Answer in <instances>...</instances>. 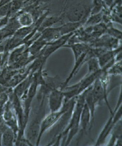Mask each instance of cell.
Returning <instances> with one entry per match:
<instances>
[{
    "label": "cell",
    "mask_w": 122,
    "mask_h": 146,
    "mask_svg": "<svg viewBox=\"0 0 122 146\" xmlns=\"http://www.w3.org/2000/svg\"><path fill=\"white\" fill-rule=\"evenodd\" d=\"M84 104V96L83 93H82L76 97L75 104L66 127L55 136L51 143H54V145H59V143L62 141V145L68 146L70 144L73 138L79 132L81 112Z\"/></svg>",
    "instance_id": "obj_1"
},
{
    "label": "cell",
    "mask_w": 122,
    "mask_h": 146,
    "mask_svg": "<svg viewBox=\"0 0 122 146\" xmlns=\"http://www.w3.org/2000/svg\"><path fill=\"white\" fill-rule=\"evenodd\" d=\"M76 97L64 102L62 107L60 110L54 112H50V114L45 117L42 120L41 122L40 123L38 136L35 143L36 146L39 145L44 134L47 130L58 123L60 119L65 113L70 109L74 108L75 104Z\"/></svg>",
    "instance_id": "obj_2"
},
{
    "label": "cell",
    "mask_w": 122,
    "mask_h": 146,
    "mask_svg": "<svg viewBox=\"0 0 122 146\" xmlns=\"http://www.w3.org/2000/svg\"><path fill=\"white\" fill-rule=\"evenodd\" d=\"M122 89H121L120 94L119 96L118 100L116 105L113 113L110 114V117L108 119L101 133L99 134L97 140L96 141L95 146H100L105 142L107 137L111 133L112 130L114 127L115 125L120 121L122 118Z\"/></svg>",
    "instance_id": "obj_3"
},
{
    "label": "cell",
    "mask_w": 122,
    "mask_h": 146,
    "mask_svg": "<svg viewBox=\"0 0 122 146\" xmlns=\"http://www.w3.org/2000/svg\"><path fill=\"white\" fill-rule=\"evenodd\" d=\"M91 5L83 3H78L71 5L68 8L65 7L63 14L69 22H82L84 25L90 15Z\"/></svg>",
    "instance_id": "obj_4"
},
{
    "label": "cell",
    "mask_w": 122,
    "mask_h": 146,
    "mask_svg": "<svg viewBox=\"0 0 122 146\" xmlns=\"http://www.w3.org/2000/svg\"><path fill=\"white\" fill-rule=\"evenodd\" d=\"M74 33L63 35L54 41L48 43L43 50H42L40 55L43 56L46 59H48L51 55L58 50L59 48L63 47Z\"/></svg>",
    "instance_id": "obj_5"
},
{
    "label": "cell",
    "mask_w": 122,
    "mask_h": 146,
    "mask_svg": "<svg viewBox=\"0 0 122 146\" xmlns=\"http://www.w3.org/2000/svg\"><path fill=\"white\" fill-rule=\"evenodd\" d=\"M64 102V96L60 88H54L48 94V103L50 112L60 110L62 107Z\"/></svg>",
    "instance_id": "obj_6"
},
{
    "label": "cell",
    "mask_w": 122,
    "mask_h": 146,
    "mask_svg": "<svg viewBox=\"0 0 122 146\" xmlns=\"http://www.w3.org/2000/svg\"><path fill=\"white\" fill-rule=\"evenodd\" d=\"M20 27L16 17L11 18L8 21L4 28L0 29V42L6 38L13 36Z\"/></svg>",
    "instance_id": "obj_7"
},
{
    "label": "cell",
    "mask_w": 122,
    "mask_h": 146,
    "mask_svg": "<svg viewBox=\"0 0 122 146\" xmlns=\"http://www.w3.org/2000/svg\"><path fill=\"white\" fill-rule=\"evenodd\" d=\"M93 124L92 123V118L90 110L85 104L83 106L81 112L80 121V135L79 139L81 138L87 129H90Z\"/></svg>",
    "instance_id": "obj_8"
},
{
    "label": "cell",
    "mask_w": 122,
    "mask_h": 146,
    "mask_svg": "<svg viewBox=\"0 0 122 146\" xmlns=\"http://www.w3.org/2000/svg\"><path fill=\"white\" fill-rule=\"evenodd\" d=\"M103 70L101 68L100 70L96 71L92 73H87L85 76L82 79H81L80 82V89L79 91V95L83 93L85 90L93 85V83L95 82L99 77L101 76L103 73Z\"/></svg>",
    "instance_id": "obj_9"
},
{
    "label": "cell",
    "mask_w": 122,
    "mask_h": 146,
    "mask_svg": "<svg viewBox=\"0 0 122 146\" xmlns=\"http://www.w3.org/2000/svg\"><path fill=\"white\" fill-rule=\"evenodd\" d=\"M33 80V74H29L24 80L20 82L14 88H13V93L20 99L27 93Z\"/></svg>",
    "instance_id": "obj_10"
},
{
    "label": "cell",
    "mask_w": 122,
    "mask_h": 146,
    "mask_svg": "<svg viewBox=\"0 0 122 146\" xmlns=\"http://www.w3.org/2000/svg\"><path fill=\"white\" fill-rule=\"evenodd\" d=\"M63 47H68L71 49L75 61L83 54L88 52L91 47L90 44L82 42H77L71 44H66Z\"/></svg>",
    "instance_id": "obj_11"
},
{
    "label": "cell",
    "mask_w": 122,
    "mask_h": 146,
    "mask_svg": "<svg viewBox=\"0 0 122 146\" xmlns=\"http://www.w3.org/2000/svg\"><path fill=\"white\" fill-rule=\"evenodd\" d=\"M122 51V45L114 50H107L97 58L101 68H103L112 61H115V57L117 53Z\"/></svg>",
    "instance_id": "obj_12"
},
{
    "label": "cell",
    "mask_w": 122,
    "mask_h": 146,
    "mask_svg": "<svg viewBox=\"0 0 122 146\" xmlns=\"http://www.w3.org/2000/svg\"><path fill=\"white\" fill-rule=\"evenodd\" d=\"M83 93L84 96V104L87 106L90 110L92 118V124H93L95 117V109L97 105L93 96L92 86L85 90Z\"/></svg>",
    "instance_id": "obj_13"
},
{
    "label": "cell",
    "mask_w": 122,
    "mask_h": 146,
    "mask_svg": "<svg viewBox=\"0 0 122 146\" xmlns=\"http://www.w3.org/2000/svg\"><path fill=\"white\" fill-rule=\"evenodd\" d=\"M47 43L50 42L61 36L59 27H50L43 31L40 36Z\"/></svg>",
    "instance_id": "obj_14"
},
{
    "label": "cell",
    "mask_w": 122,
    "mask_h": 146,
    "mask_svg": "<svg viewBox=\"0 0 122 146\" xmlns=\"http://www.w3.org/2000/svg\"><path fill=\"white\" fill-rule=\"evenodd\" d=\"M47 43H48L46 41L39 36L28 47L29 54L34 57H37Z\"/></svg>",
    "instance_id": "obj_15"
},
{
    "label": "cell",
    "mask_w": 122,
    "mask_h": 146,
    "mask_svg": "<svg viewBox=\"0 0 122 146\" xmlns=\"http://www.w3.org/2000/svg\"><path fill=\"white\" fill-rule=\"evenodd\" d=\"M63 18H64V16L62 14H61L59 16L53 15V16H48V15H47L44 19L41 25L39 27L37 32L41 33L42 32L46 29L52 27L53 25L58 23L59 22L61 21Z\"/></svg>",
    "instance_id": "obj_16"
},
{
    "label": "cell",
    "mask_w": 122,
    "mask_h": 146,
    "mask_svg": "<svg viewBox=\"0 0 122 146\" xmlns=\"http://www.w3.org/2000/svg\"><path fill=\"white\" fill-rule=\"evenodd\" d=\"M16 136L11 128L7 126L2 132L1 146L15 145Z\"/></svg>",
    "instance_id": "obj_17"
},
{
    "label": "cell",
    "mask_w": 122,
    "mask_h": 146,
    "mask_svg": "<svg viewBox=\"0 0 122 146\" xmlns=\"http://www.w3.org/2000/svg\"><path fill=\"white\" fill-rule=\"evenodd\" d=\"M83 25L84 24L80 22H69L68 23L64 24L59 27L61 36L75 33L78 29L83 26Z\"/></svg>",
    "instance_id": "obj_18"
},
{
    "label": "cell",
    "mask_w": 122,
    "mask_h": 146,
    "mask_svg": "<svg viewBox=\"0 0 122 146\" xmlns=\"http://www.w3.org/2000/svg\"><path fill=\"white\" fill-rule=\"evenodd\" d=\"M18 23L20 27H29L34 24V19L32 14L29 12L20 13L16 16Z\"/></svg>",
    "instance_id": "obj_19"
},
{
    "label": "cell",
    "mask_w": 122,
    "mask_h": 146,
    "mask_svg": "<svg viewBox=\"0 0 122 146\" xmlns=\"http://www.w3.org/2000/svg\"><path fill=\"white\" fill-rule=\"evenodd\" d=\"M103 20V13H99L97 14H92L88 16L84 25L85 27L93 26L100 23Z\"/></svg>",
    "instance_id": "obj_20"
},
{
    "label": "cell",
    "mask_w": 122,
    "mask_h": 146,
    "mask_svg": "<svg viewBox=\"0 0 122 146\" xmlns=\"http://www.w3.org/2000/svg\"><path fill=\"white\" fill-rule=\"evenodd\" d=\"M122 66V61L115 62L111 66L106 70V72L109 76H121Z\"/></svg>",
    "instance_id": "obj_21"
},
{
    "label": "cell",
    "mask_w": 122,
    "mask_h": 146,
    "mask_svg": "<svg viewBox=\"0 0 122 146\" xmlns=\"http://www.w3.org/2000/svg\"><path fill=\"white\" fill-rule=\"evenodd\" d=\"M88 64V73H92L99 71L101 69L99 64L97 58L93 57L88 59L86 61Z\"/></svg>",
    "instance_id": "obj_22"
},
{
    "label": "cell",
    "mask_w": 122,
    "mask_h": 146,
    "mask_svg": "<svg viewBox=\"0 0 122 146\" xmlns=\"http://www.w3.org/2000/svg\"><path fill=\"white\" fill-rule=\"evenodd\" d=\"M104 5L103 0H93L91 5V9L90 15L97 14L103 11Z\"/></svg>",
    "instance_id": "obj_23"
},
{
    "label": "cell",
    "mask_w": 122,
    "mask_h": 146,
    "mask_svg": "<svg viewBox=\"0 0 122 146\" xmlns=\"http://www.w3.org/2000/svg\"><path fill=\"white\" fill-rule=\"evenodd\" d=\"M12 88H8L0 94V111L3 112L5 106L9 100V93L13 90Z\"/></svg>",
    "instance_id": "obj_24"
},
{
    "label": "cell",
    "mask_w": 122,
    "mask_h": 146,
    "mask_svg": "<svg viewBox=\"0 0 122 146\" xmlns=\"http://www.w3.org/2000/svg\"><path fill=\"white\" fill-rule=\"evenodd\" d=\"M112 38H115L118 40H122V31L115 28L112 26L109 25L106 30V33Z\"/></svg>",
    "instance_id": "obj_25"
},
{
    "label": "cell",
    "mask_w": 122,
    "mask_h": 146,
    "mask_svg": "<svg viewBox=\"0 0 122 146\" xmlns=\"http://www.w3.org/2000/svg\"><path fill=\"white\" fill-rule=\"evenodd\" d=\"M9 55V52L4 51L0 53V69L3 68L7 64Z\"/></svg>",
    "instance_id": "obj_26"
},
{
    "label": "cell",
    "mask_w": 122,
    "mask_h": 146,
    "mask_svg": "<svg viewBox=\"0 0 122 146\" xmlns=\"http://www.w3.org/2000/svg\"><path fill=\"white\" fill-rule=\"evenodd\" d=\"M104 7L107 8L110 11L111 10L113 6L114 0H103Z\"/></svg>",
    "instance_id": "obj_27"
},
{
    "label": "cell",
    "mask_w": 122,
    "mask_h": 146,
    "mask_svg": "<svg viewBox=\"0 0 122 146\" xmlns=\"http://www.w3.org/2000/svg\"><path fill=\"white\" fill-rule=\"evenodd\" d=\"M9 88L6 87L4 86L0 85V94H1L3 92L6 91Z\"/></svg>",
    "instance_id": "obj_28"
},
{
    "label": "cell",
    "mask_w": 122,
    "mask_h": 146,
    "mask_svg": "<svg viewBox=\"0 0 122 146\" xmlns=\"http://www.w3.org/2000/svg\"><path fill=\"white\" fill-rule=\"evenodd\" d=\"M4 51H5V46L1 44H0V53L4 52Z\"/></svg>",
    "instance_id": "obj_29"
},
{
    "label": "cell",
    "mask_w": 122,
    "mask_h": 146,
    "mask_svg": "<svg viewBox=\"0 0 122 146\" xmlns=\"http://www.w3.org/2000/svg\"><path fill=\"white\" fill-rule=\"evenodd\" d=\"M2 131L0 128V146H1V141H2Z\"/></svg>",
    "instance_id": "obj_30"
},
{
    "label": "cell",
    "mask_w": 122,
    "mask_h": 146,
    "mask_svg": "<svg viewBox=\"0 0 122 146\" xmlns=\"http://www.w3.org/2000/svg\"><path fill=\"white\" fill-rule=\"evenodd\" d=\"M44 2H46V3H48V2H52L54 0H44Z\"/></svg>",
    "instance_id": "obj_31"
},
{
    "label": "cell",
    "mask_w": 122,
    "mask_h": 146,
    "mask_svg": "<svg viewBox=\"0 0 122 146\" xmlns=\"http://www.w3.org/2000/svg\"><path fill=\"white\" fill-rule=\"evenodd\" d=\"M67 2H68V0H65L64 6L66 5Z\"/></svg>",
    "instance_id": "obj_32"
},
{
    "label": "cell",
    "mask_w": 122,
    "mask_h": 146,
    "mask_svg": "<svg viewBox=\"0 0 122 146\" xmlns=\"http://www.w3.org/2000/svg\"><path fill=\"white\" fill-rule=\"evenodd\" d=\"M11 1H13V0H10V2H11Z\"/></svg>",
    "instance_id": "obj_33"
},
{
    "label": "cell",
    "mask_w": 122,
    "mask_h": 146,
    "mask_svg": "<svg viewBox=\"0 0 122 146\" xmlns=\"http://www.w3.org/2000/svg\"><path fill=\"white\" fill-rule=\"evenodd\" d=\"M0 70H1V69H0Z\"/></svg>",
    "instance_id": "obj_34"
}]
</instances>
